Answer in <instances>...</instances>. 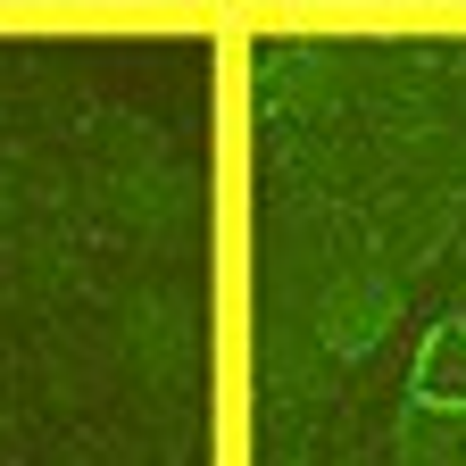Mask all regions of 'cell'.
I'll return each instance as SVG.
<instances>
[{
  "instance_id": "obj_1",
  "label": "cell",
  "mask_w": 466,
  "mask_h": 466,
  "mask_svg": "<svg viewBox=\"0 0 466 466\" xmlns=\"http://www.w3.org/2000/svg\"><path fill=\"white\" fill-rule=\"evenodd\" d=\"M408 400H417V408H441V417H458V408H466V317H441V325L417 341Z\"/></svg>"
}]
</instances>
